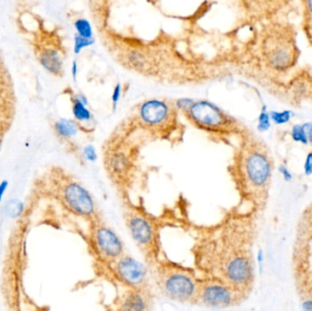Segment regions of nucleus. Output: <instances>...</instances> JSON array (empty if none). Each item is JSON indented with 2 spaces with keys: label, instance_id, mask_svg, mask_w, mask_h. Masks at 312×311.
<instances>
[{
  "label": "nucleus",
  "instance_id": "1",
  "mask_svg": "<svg viewBox=\"0 0 312 311\" xmlns=\"http://www.w3.org/2000/svg\"><path fill=\"white\" fill-rule=\"evenodd\" d=\"M256 218L255 212L236 208L213 225L184 220L181 228L192 237L190 251L198 273L227 282L249 297L255 284Z\"/></svg>",
  "mask_w": 312,
  "mask_h": 311
},
{
  "label": "nucleus",
  "instance_id": "2",
  "mask_svg": "<svg viewBox=\"0 0 312 311\" xmlns=\"http://www.w3.org/2000/svg\"><path fill=\"white\" fill-rule=\"evenodd\" d=\"M251 139L240 156L237 185L244 203L249 204L250 211L258 214L268 201L274 161L263 141Z\"/></svg>",
  "mask_w": 312,
  "mask_h": 311
},
{
  "label": "nucleus",
  "instance_id": "3",
  "mask_svg": "<svg viewBox=\"0 0 312 311\" xmlns=\"http://www.w3.org/2000/svg\"><path fill=\"white\" fill-rule=\"evenodd\" d=\"M123 221L134 244L142 254L147 267H151L164 254L161 235L166 227H181L184 220L169 219L151 215L141 206L125 200L123 204Z\"/></svg>",
  "mask_w": 312,
  "mask_h": 311
},
{
  "label": "nucleus",
  "instance_id": "4",
  "mask_svg": "<svg viewBox=\"0 0 312 311\" xmlns=\"http://www.w3.org/2000/svg\"><path fill=\"white\" fill-rule=\"evenodd\" d=\"M148 268L154 290L161 296L176 303L193 305L200 280L195 267L172 260L164 253Z\"/></svg>",
  "mask_w": 312,
  "mask_h": 311
},
{
  "label": "nucleus",
  "instance_id": "5",
  "mask_svg": "<svg viewBox=\"0 0 312 311\" xmlns=\"http://www.w3.org/2000/svg\"><path fill=\"white\" fill-rule=\"evenodd\" d=\"M86 241L98 267H106L127 252L124 243L104 217L88 224Z\"/></svg>",
  "mask_w": 312,
  "mask_h": 311
},
{
  "label": "nucleus",
  "instance_id": "6",
  "mask_svg": "<svg viewBox=\"0 0 312 311\" xmlns=\"http://www.w3.org/2000/svg\"><path fill=\"white\" fill-rule=\"evenodd\" d=\"M109 280L122 288L154 292L153 281L145 263L135 259L126 252L110 266L102 268Z\"/></svg>",
  "mask_w": 312,
  "mask_h": 311
},
{
  "label": "nucleus",
  "instance_id": "7",
  "mask_svg": "<svg viewBox=\"0 0 312 311\" xmlns=\"http://www.w3.org/2000/svg\"><path fill=\"white\" fill-rule=\"evenodd\" d=\"M248 296L222 280L201 277L193 305L207 309H230L241 305Z\"/></svg>",
  "mask_w": 312,
  "mask_h": 311
},
{
  "label": "nucleus",
  "instance_id": "8",
  "mask_svg": "<svg viewBox=\"0 0 312 311\" xmlns=\"http://www.w3.org/2000/svg\"><path fill=\"white\" fill-rule=\"evenodd\" d=\"M57 197L66 209L88 224L103 217L91 194L77 181L66 180L57 188Z\"/></svg>",
  "mask_w": 312,
  "mask_h": 311
},
{
  "label": "nucleus",
  "instance_id": "9",
  "mask_svg": "<svg viewBox=\"0 0 312 311\" xmlns=\"http://www.w3.org/2000/svg\"><path fill=\"white\" fill-rule=\"evenodd\" d=\"M273 33L266 40L265 53L268 64L276 70H287L296 63L298 48L295 36L287 28H273Z\"/></svg>",
  "mask_w": 312,
  "mask_h": 311
},
{
  "label": "nucleus",
  "instance_id": "10",
  "mask_svg": "<svg viewBox=\"0 0 312 311\" xmlns=\"http://www.w3.org/2000/svg\"><path fill=\"white\" fill-rule=\"evenodd\" d=\"M34 52L40 65L48 72L55 76L63 74L64 58L58 45L55 44L48 31L41 30L35 34L33 41Z\"/></svg>",
  "mask_w": 312,
  "mask_h": 311
},
{
  "label": "nucleus",
  "instance_id": "11",
  "mask_svg": "<svg viewBox=\"0 0 312 311\" xmlns=\"http://www.w3.org/2000/svg\"><path fill=\"white\" fill-rule=\"evenodd\" d=\"M154 292L123 288L107 305L105 311H153Z\"/></svg>",
  "mask_w": 312,
  "mask_h": 311
},
{
  "label": "nucleus",
  "instance_id": "12",
  "mask_svg": "<svg viewBox=\"0 0 312 311\" xmlns=\"http://www.w3.org/2000/svg\"><path fill=\"white\" fill-rule=\"evenodd\" d=\"M186 114L197 125L210 130L224 127L229 121L221 109L207 101L195 102Z\"/></svg>",
  "mask_w": 312,
  "mask_h": 311
},
{
  "label": "nucleus",
  "instance_id": "13",
  "mask_svg": "<svg viewBox=\"0 0 312 311\" xmlns=\"http://www.w3.org/2000/svg\"><path fill=\"white\" fill-rule=\"evenodd\" d=\"M170 116L169 105L164 101L152 99L143 102L139 109L142 121L152 127L161 126Z\"/></svg>",
  "mask_w": 312,
  "mask_h": 311
},
{
  "label": "nucleus",
  "instance_id": "14",
  "mask_svg": "<svg viewBox=\"0 0 312 311\" xmlns=\"http://www.w3.org/2000/svg\"><path fill=\"white\" fill-rule=\"evenodd\" d=\"M15 115V93L12 84L0 86V150L5 134L12 124Z\"/></svg>",
  "mask_w": 312,
  "mask_h": 311
},
{
  "label": "nucleus",
  "instance_id": "15",
  "mask_svg": "<svg viewBox=\"0 0 312 311\" xmlns=\"http://www.w3.org/2000/svg\"><path fill=\"white\" fill-rule=\"evenodd\" d=\"M109 168L115 176H122L127 173L130 167V160L125 153L118 152L113 153L108 163Z\"/></svg>",
  "mask_w": 312,
  "mask_h": 311
},
{
  "label": "nucleus",
  "instance_id": "16",
  "mask_svg": "<svg viewBox=\"0 0 312 311\" xmlns=\"http://www.w3.org/2000/svg\"><path fill=\"white\" fill-rule=\"evenodd\" d=\"M54 131L60 139L68 140L78 134L79 126L76 121L61 118L55 122Z\"/></svg>",
  "mask_w": 312,
  "mask_h": 311
},
{
  "label": "nucleus",
  "instance_id": "17",
  "mask_svg": "<svg viewBox=\"0 0 312 311\" xmlns=\"http://www.w3.org/2000/svg\"><path fill=\"white\" fill-rule=\"evenodd\" d=\"M72 103V114L78 123H86L92 120V114L90 113L88 106L80 102L75 96L71 100Z\"/></svg>",
  "mask_w": 312,
  "mask_h": 311
},
{
  "label": "nucleus",
  "instance_id": "18",
  "mask_svg": "<svg viewBox=\"0 0 312 311\" xmlns=\"http://www.w3.org/2000/svg\"><path fill=\"white\" fill-rule=\"evenodd\" d=\"M303 28L307 38L312 46V1L303 2Z\"/></svg>",
  "mask_w": 312,
  "mask_h": 311
},
{
  "label": "nucleus",
  "instance_id": "19",
  "mask_svg": "<svg viewBox=\"0 0 312 311\" xmlns=\"http://www.w3.org/2000/svg\"><path fill=\"white\" fill-rule=\"evenodd\" d=\"M74 28L76 30V34L83 38H93V29L91 24L88 19L81 18L75 20Z\"/></svg>",
  "mask_w": 312,
  "mask_h": 311
},
{
  "label": "nucleus",
  "instance_id": "20",
  "mask_svg": "<svg viewBox=\"0 0 312 311\" xmlns=\"http://www.w3.org/2000/svg\"><path fill=\"white\" fill-rule=\"evenodd\" d=\"M269 117L271 121L275 123L276 125H282L287 123L293 118L294 113L289 110H284L281 112L278 111H270L268 112Z\"/></svg>",
  "mask_w": 312,
  "mask_h": 311
},
{
  "label": "nucleus",
  "instance_id": "21",
  "mask_svg": "<svg viewBox=\"0 0 312 311\" xmlns=\"http://www.w3.org/2000/svg\"><path fill=\"white\" fill-rule=\"evenodd\" d=\"M128 61L136 69H143L146 66V57L142 52L139 51H132L128 53Z\"/></svg>",
  "mask_w": 312,
  "mask_h": 311
},
{
  "label": "nucleus",
  "instance_id": "22",
  "mask_svg": "<svg viewBox=\"0 0 312 311\" xmlns=\"http://www.w3.org/2000/svg\"><path fill=\"white\" fill-rule=\"evenodd\" d=\"M271 127V120L269 117L267 107L264 106L261 109V112L258 115V119H257V131L259 133H265L268 132V130Z\"/></svg>",
  "mask_w": 312,
  "mask_h": 311
},
{
  "label": "nucleus",
  "instance_id": "23",
  "mask_svg": "<svg viewBox=\"0 0 312 311\" xmlns=\"http://www.w3.org/2000/svg\"><path fill=\"white\" fill-rule=\"evenodd\" d=\"M291 138L294 141L296 142H300L301 144L308 145L309 144V141L307 137L306 132L303 127V124H295L291 128Z\"/></svg>",
  "mask_w": 312,
  "mask_h": 311
},
{
  "label": "nucleus",
  "instance_id": "24",
  "mask_svg": "<svg viewBox=\"0 0 312 311\" xmlns=\"http://www.w3.org/2000/svg\"><path fill=\"white\" fill-rule=\"evenodd\" d=\"M95 43V38H83L79 36L78 34L74 35V47H73V51L74 54H80L83 50L90 47Z\"/></svg>",
  "mask_w": 312,
  "mask_h": 311
},
{
  "label": "nucleus",
  "instance_id": "25",
  "mask_svg": "<svg viewBox=\"0 0 312 311\" xmlns=\"http://www.w3.org/2000/svg\"><path fill=\"white\" fill-rule=\"evenodd\" d=\"M9 84H12V83H11L10 77H9V74L6 70L4 59L0 53V86H5V85H9Z\"/></svg>",
  "mask_w": 312,
  "mask_h": 311
},
{
  "label": "nucleus",
  "instance_id": "26",
  "mask_svg": "<svg viewBox=\"0 0 312 311\" xmlns=\"http://www.w3.org/2000/svg\"><path fill=\"white\" fill-rule=\"evenodd\" d=\"M194 103L195 101L191 98H180L175 102V107L180 112L187 113Z\"/></svg>",
  "mask_w": 312,
  "mask_h": 311
},
{
  "label": "nucleus",
  "instance_id": "27",
  "mask_svg": "<svg viewBox=\"0 0 312 311\" xmlns=\"http://www.w3.org/2000/svg\"><path fill=\"white\" fill-rule=\"evenodd\" d=\"M83 154L84 158L86 159L87 161H89V162L94 163L98 159V154H97V152H96L95 147L93 146L92 144H88V145L84 146Z\"/></svg>",
  "mask_w": 312,
  "mask_h": 311
},
{
  "label": "nucleus",
  "instance_id": "28",
  "mask_svg": "<svg viewBox=\"0 0 312 311\" xmlns=\"http://www.w3.org/2000/svg\"><path fill=\"white\" fill-rule=\"evenodd\" d=\"M121 97V83H117L115 85L114 89L112 94V103H113V109L116 110L117 105L120 102Z\"/></svg>",
  "mask_w": 312,
  "mask_h": 311
},
{
  "label": "nucleus",
  "instance_id": "29",
  "mask_svg": "<svg viewBox=\"0 0 312 311\" xmlns=\"http://www.w3.org/2000/svg\"><path fill=\"white\" fill-rule=\"evenodd\" d=\"M303 170L304 173L306 176H310L312 174V151L307 154L306 159H305V163L303 166Z\"/></svg>",
  "mask_w": 312,
  "mask_h": 311
},
{
  "label": "nucleus",
  "instance_id": "30",
  "mask_svg": "<svg viewBox=\"0 0 312 311\" xmlns=\"http://www.w3.org/2000/svg\"><path fill=\"white\" fill-rule=\"evenodd\" d=\"M279 171L282 174V177L286 181V182H290L293 176H292V173L290 172V171L288 170L286 165H281L279 166Z\"/></svg>",
  "mask_w": 312,
  "mask_h": 311
},
{
  "label": "nucleus",
  "instance_id": "31",
  "mask_svg": "<svg viewBox=\"0 0 312 311\" xmlns=\"http://www.w3.org/2000/svg\"><path fill=\"white\" fill-rule=\"evenodd\" d=\"M303 127H304V130L306 132L309 144H311L312 147V122L303 123Z\"/></svg>",
  "mask_w": 312,
  "mask_h": 311
},
{
  "label": "nucleus",
  "instance_id": "32",
  "mask_svg": "<svg viewBox=\"0 0 312 311\" xmlns=\"http://www.w3.org/2000/svg\"><path fill=\"white\" fill-rule=\"evenodd\" d=\"M7 186H8V182L6 180H4V181L1 182V184H0V203H1L2 199H3L5 192L7 189Z\"/></svg>",
  "mask_w": 312,
  "mask_h": 311
},
{
  "label": "nucleus",
  "instance_id": "33",
  "mask_svg": "<svg viewBox=\"0 0 312 311\" xmlns=\"http://www.w3.org/2000/svg\"><path fill=\"white\" fill-rule=\"evenodd\" d=\"M78 70H79V69H78V63H77L76 60H73L72 65H71V75H72L74 82H76Z\"/></svg>",
  "mask_w": 312,
  "mask_h": 311
},
{
  "label": "nucleus",
  "instance_id": "34",
  "mask_svg": "<svg viewBox=\"0 0 312 311\" xmlns=\"http://www.w3.org/2000/svg\"><path fill=\"white\" fill-rule=\"evenodd\" d=\"M304 311H312V299H308L303 302Z\"/></svg>",
  "mask_w": 312,
  "mask_h": 311
},
{
  "label": "nucleus",
  "instance_id": "35",
  "mask_svg": "<svg viewBox=\"0 0 312 311\" xmlns=\"http://www.w3.org/2000/svg\"><path fill=\"white\" fill-rule=\"evenodd\" d=\"M309 211H311V212H312V206H311V207L309 208Z\"/></svg>",
  "mask_w": 312,
  "mask_h": 311
}]
</instances>
